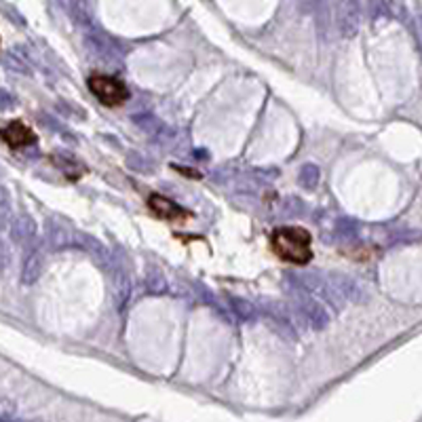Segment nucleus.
I'll return each mask as SVG.
<instances>
[{
    "mask_svg": "<svg viewBox=\"0 0 422 422\" xmlns=\"http://www.w3.org/2000/svg\"><path fill=\"white\" fill-rule=\"evenodd\" d=\"M271 249L290 264H309L313 260V237L302 226H281L271 235Z\"/></svg>",
    "mask_w": 422,
    "mask_h": 422,
    "instance_id": "obj_1",
    "label": "nucleus"
},
{
    "mask_svg": "<svg viewBox=\"0 0 422 422\" xmlns=\"http://www.w3.org/2000/svg\"><path fill=\"white\" fill-rule=\"evenodd\" d=\"M0 137L4 139V144H8L11 148H25L30 144L36 142L34 131L23 123V120H11L6 127L0 129Z\"/></svg>",
    "mask_w": 422,
    "mask_h": 422,
    "instance_id": "obj_4",
    "label": "nucleus"
},
{
    "mask_svg": "<svg viewBox=\"0 0 422 422\" xmlns=\"http://www.w3.org/2000/svg\"><path fill=\"white\" fill-rule=\"evenodd\" d=\"M11 104H13L11 95H8L6 91H2V89H0V108H8Z\"/></svg>",
    "mask_w": 422,
    "mask_h": 422,
    "instance_id": "obj_5",
    "label": "nucleus"
},
{
    "mask_svg": "<svg viewBox=\"0 0 422 422\" xmlns=\"http://www.w3.org/2000/svg\"><path fill=\"white\" fill-rule=\"evenodd\" d=\"M87 85H89L91 93H93L104 106H108V108H118V106H123V104L127 101V97H129L127 87H125L118 78H114V76H110V74H99V72H95V74L89 76Z\"/></svg>",
    "mask_w": 422,
    "mask_h": 422,
    "instance_id": "obj_2",
    "label": "nucleus"
},
{
    "mask_svg": "<svg viewBox=\"0 0 422 422\" xmlns=\"http://www.w3.org/2000/svg\"><path fill=\"white\" fill-rule=\"evenodd\" d=\"M148 207H150V211L156 218H161L165 222H182V220H188L192 216L190 211H186L184 207H180L178 203L169 201L163 194H150L148 197Z\"/></svg>",
    "mask_w": 422,
    "mask_h": 422,
    "instance_id": "obj_3",
    "label": "nucleus"
}]
</instances>
